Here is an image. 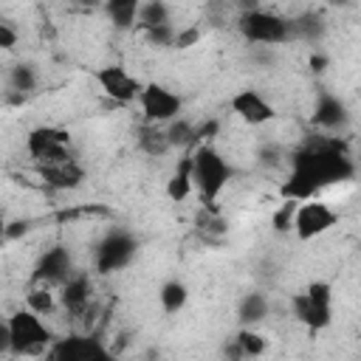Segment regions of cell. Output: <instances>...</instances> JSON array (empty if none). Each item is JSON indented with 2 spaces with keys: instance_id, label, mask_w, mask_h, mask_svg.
Here are the masks:
<instances>
[{
  "instance_id": "25",
  "label": "cell",
  "mask_w": 361,
  "mask_h": 361,
  "mask_svg": "<svg viewBox=\"0 0 361 361\" xmlns=\"http://www.w3.org/2000/svg\"><path fill=\"white\" fill-rule=\"evenodd\" d=\"M141 147L147 152H152V155H164L166 149H172L169 141H166V133L161 127H147L144 135H141Z\"/></svg>"
},
{
  "instance_id": "11",
  "label": "cell",
  "mask_w": 361,
  "mask_h": 361,
  "mask_svg": "<svg viewBox=\"0 0 361 361\" xmlns=\"http://www.w3.org/2000/svg\"><path fill=\"white\" fill-rule=\"evenodd\" d=\"M138 243L127 231H110L99 245H96V271L99 274H113L121 271L133 262Z\"/></svg>"
},
{
  "instance_id": "26",
  "label": "cell",
  "mask_w": 361,
  "mask_h": 361,
  "mask_svg": "<svg viewBox=\"0 0 361 361\" xmlns=\"http://www.w3.org/2000/svg\"><path fill=\"white\" fill-rule=\"evenodd\" d=\"M17 39H20L17 28L0 20V51H14L17 48Z\"/></svg>"
},
{
  "instance_id": "21",
  "label": "cell",
  "mask_w": 361,
  "mask_h": 361,
  "mask_svg": "<svg viewBox=\"0 0 361 361\" xmlns=\"http://www.w3.org/2000/svg\"><path fill=\"white\" fill-rule=\"evenodd\" d=\"M138 0H113V3H107L104 6V11H107V17L118 25V28H130V25H135V20H138Z\"/></svg>"
},
{
  "instance_id": "3",
  "label": "cell",
  "mask_w": 361,
  "mask_h": 361,
  "mask_svg": "<svg viewBox=\"0 0 361 361\" xmlns=\"http://www.w3.org/2000/svg\"><path fill=\"white\" fill-rule=\"evenodd\" d=\"M6 327H8V353L11 355H39V353L51 350V344L56 341L48 322L42 316L31 313L28 307L14 310L6 319Z\"/></svg>"
},
{
  "instance_id": "2",
  "label": "cell",
  "mask_w": 361,
  "mask_h": 361,
  "mask_svg": "<svg viewBox=\"0 0 361 361\" xmlns=\"http://www.w3.org/2000/svg\"><path fill=\"white\" fill-rule=\"evenodd\" d=\"M189 172H192V189L206 206H214L234 178V166L228 164V158L209 141L195 144L189 155Z\"/></svg>"
},
{
  "instance_id": "7",
  "label": "cell",
  "mask_w": 361,
  "mask_h": 361,
  "mask_svg": "<svg viewBox=\"0 0 361 361\" xmlns=\"http://www.w3.org/2000/svg\"><path fill=\"white\" fill-rule=\"evenodd\" d=\"M138 107H141L144 121L149 127H166V124L180 118L183 96L175 93L172 87L161 85V82H144L141 96H138Z\"/></svg>"
},
{
  "instance_id": "20",
  "label": "cell",
  "mask_w": 361,
  "mask_h": 361,
  "mask_svg": "<svg viewBox=\"0 0 361 361\" xmlns=\"http://www.w3.org/2000/svg\"><path fill=\"white\" fill-rule=\"evenodd\" d=\"M189 192H192V172H189V158H183V161L175 166V172L169 175L166 195H169L175 203H180V200L189 197Z\"/></svg>"
},
{
  "instance_id": "14",
  "label": "cell",
  "mask_w": 361,
  "mask_h": 361,
  "mask_svg": "<svg viewBox=\"0 0 361 361\" xmlns=\"http://www.w3.org/2000/svg\"><path fill=\"white\" fill-rule=\"evenodd\" d=\"M37 175L42 178V183L48 189H56V192H73V189H79L85 183V169L73 158L37 166Z\"/></svg>"
},
{
  "instance_id": "18",
  "label": "cell",
  "mask_w": 361,
  "mask_h": 361,
  "mask_svg": "<svg viewBox=\"0 0 361 361\" xmlns=\"http://www.w3.org/2000/svg\"><path fill=\"white\" fill-rule=\"evenodd\" d=\"M240 322H243V327H254V324H259L265 316H268V296L265 293H245L243 296V302H240Z\"/></svg>"
},
{
  "instance_id": "10",
  "label": "cell",
  "mask_w": 361,
  "mask_h": 361,
  "mask_svg": "<svg viewBox=\"0 0 361 361\" xmlns=\"http://www.w3.org/2000/svg\"><path fill=\"white\" fill-rule=\"evenodd\" d=\"M51 361H116L113 353L93 336H65L48 350Z\"/></svg>"
},
{
  "instance_id": "15",
  "label": "cell",
  "mask_w": 361,
  "mask_h": 361,
  "mask_svg": "<svg viewBox=\"0 0 361 361\" xmlns=\"http://www.w3.org/2000/svg\"><path fill=\"white\" fill-rule=\"evenodd\" d=\"M90 299H93V285L85 274H71L62 285H59V305L68 310V313H85L90 307Z\"/></svg>"
},
{
  "instance_id": "5",
  "label": "cell",
  "mask_w": 361,
  "mask_h": 361,
  "mask_svg": "<svg viewBox=\"0 0 361 361\" xmlns=\"http://www.w3.org/2000/svg\"><path fill=\"white\" fill-rule=\"evenodd\" d=\"M71 149H73V138L59 124H39V127L28 130V135H25V152L31 161H37V166L68 161V158H73Z\"/></svg>"
},
{
  "instance_id": "28",
  "label": "cell",
  "mask_w": 361,
  "mask_h": 361,
  "mask_svg": "<svg viewBox=\"0 0 361 361\" xmlns=\"http://www.w3.org/2000/svg\"><path fill=\"white\" fill-rule=\"evenodd\" d=\"M6 231H8V220H6V214L0 212V240L6 237Z\"/></svg>"
},
{
  "instance_id": "17",
  "label": "cell",
  "mask_w": 361,
  "mask_h": 361,
  "mask_svg": "<svg viewBox=\"0 0 361 361\" xmlns=\"http://www.w3.org/2000/svg\"><path fill=\"white\" fill-rule=\"evenodd\" d=\"M158 302H161V310L164 313H178L186 307L189 302V288L186 282L180 279H166L161 288H158Z\"/></svg>"
},
{
  "instance_id": "19",
  "label": "cell",
  "mask_w": 361,
  "mask_h": 361,
  "mask_svg": "<svg viewBox=\"0 0 361 361\" xmlns=\"http://www.w3.org/2000/svg\"><path fill=\"white\" fill-rule=\"evenodd\" d=\"M231 350H234L237 358H259V355L265 353V338H262L254 327H243V330L237 333Z\"/></svg>"
},
{
  "instance_id": "27",
  "label": "cell",
  "mask_w": 361,
  "mask_h": 361,
  "mask_svg": "<svg viewBox=\"0 0 361 361\" xmlns=\"http://www.w3.org/2000/svg\"><path fill=\"white\" fill-rule=\"evenodd\" d=\"M8 353V327H6V319H0V355Z\"/></svg>"
},
{
  "instance_id": "9",
  "label": "cell",
  "mask_w": 361,
  "mask_h": 361,
  "mask_svg": "<svg viewBox=\"0 0 361 361\" xmlns=\"http://www.w3.org/2000/svg\"><path fill=\"white\" fill-rule=\"evenodd\" d=\"M93 79H96L99 90H102L107 99L118 102V104H133V102H138L141 87H144V82H141L138 76H133V73H130L124 65H118V62H110V65L96 68V71H93Z\"/></svg>"
},
{
  "instance_id": "13",
  "label": "cell",
  "mask_w": 361,
  "mask_h": 361,
  "mask_svg": "<svg viewBox=\"0 0 361 361\" xmlns=\"http://www.w3.org/2000/svg\"><path fill=\"white\" fill-rule=\"evenodd\" d=\"M73 274V257L65 245H51L45 248V254L37 259L34 265V282L37 285H62L68 276Z\"/></svg>"
},
{
  "instance_id": "23",
  "label": "cell",
  "mask_w": 361,
  "mask_h": 361,
  "mask_svg": "<svg viewBox=\"0 0 361 361\" xmlns=\"http://www.w3.org/2000/svg\"><path fill=\"white\" fill-rule=\"evenodd\" d=\"M28 305V310L31 313H37V316H51L54 310H56V296L51 293V288H45V285H37L31 293H28V299H25Z\"/></svg>"
},
{
  "instance_id": "16",
  "label": "cell",
  "mask_w": 361,
  "mask_h": 361,
  "mask_svg": "<svg viewBox=\"0 0 361 361\" xmlns=\"http://www.w3.org/2000/svg\"><path fill=\"white\" fill-rule=\"evenodd\" d=\"M344 118H347L344 102L338 96H333V93H322L319 102H316V110H313V121L319 127H324V130H336V127L344 124Z\"/></svg>"
},
{
  "instance_id": "12",
  "label": "cell",
  "mask_w": 361,
  "mask_h": 361,
  "mask_svg": "<svg viewBox=\"0 0 361 361\" xmlns=\"http://www.w3.org/2000/svg\"><path fill=\"white\" fill-rule=\"evenodd\" d=\"M228 104H231V113H234L240 121H245L248 127H262V124L274 121V116H276V107H274L257 87H243V90H237Z\"/></svg>"
},
{
  "instance_id": "1",
  "label": "cell",
  "mask_w": 361,
  "mask_h": 361,
  "mask_svg": "<svg viewBox=\"0 0 361 361\" xmlns=\"http://www.w3.org/2000/svg\"><path fill=\"white\" fill-rule=\"evenodd\" d=\"M355 172L350 152L338 144V138H316L293 152L290 172L279 189L285 203H302L319 197L324 186L350 180Z\"/></svg>"
},
{
  "instance_id": "22",
  "label": "cell",
  "mask_w": 361,
  "mask_h": 361,
  "mask_svg": "<svg viewBox=\"0 0 361 361\" xmlns=\"http://www.w3.org/2000/svg\"><path fill=\"white\" fill-rule=\"evenodd\" d=\"M37 82H39V73H37V68L31 62H17L8 71V85L17 93H31L37 87Z\"/></svg>"
},
{
  "instance_id": "8",
  "label": "cell",
  "mask_w": 361,
  "mask_h": 361,
  "mask_svg": "<svg viewBox=\"0 0 361 361\" xmlns=\"http://www.w3.org/2000/svg\"><path fill=\"white\" fill-rule=\"evenodd\" d=\"M333 226H338V212H336L330 203H324V200H319V197L293 203L290 228H293V234H296L302 243L327 234Z\"/></svg>"
},
{
  "instance_id": "4",
  "label": "cell",
  "mask_w": 361,
  "mask_h": 361,
  "mask_svg": "<svg viewBox=\"0 0 361 361\" xmlns=\"http://www.w3.org/2000/svg\"><path fill=\"white\" fill-rule=\"evenodd\" d=\"M240 34L254 45H285L293 37V23L268 11V8H248L237 20Z\"/></svg>"
},
{
  "instance_id": "6",
  "label": "cell",
  "mask_w": 361,
  "mask_h": 361,
  "mask_svg": "<svg viewBox=\"0 0 361 361\" xmlns=\"http://www.w3.org/2000/svg\"><path fill=\"white\" fill-rule=\"evenodd\" d=\"M293 316L307 330H324L333 322V288L322 279L293 296Z\"/></svg>"
},
{
  "instance_id": "24",
  "label": "cell",
  "mask_w": 361,
  "mask_h": 361,
  "mask_svg": "<svg viewBox=\"0 0 361 361\" xmlns=\"http://www.w3.org/2000/svg\"><path fill=\"white\" fill-rule=\"evenodd\" d=\"M164 133H166L169 147H186V144H195L197 141V130L189 121H172V124H166Z\"/></svg>"
}]
</instances>
